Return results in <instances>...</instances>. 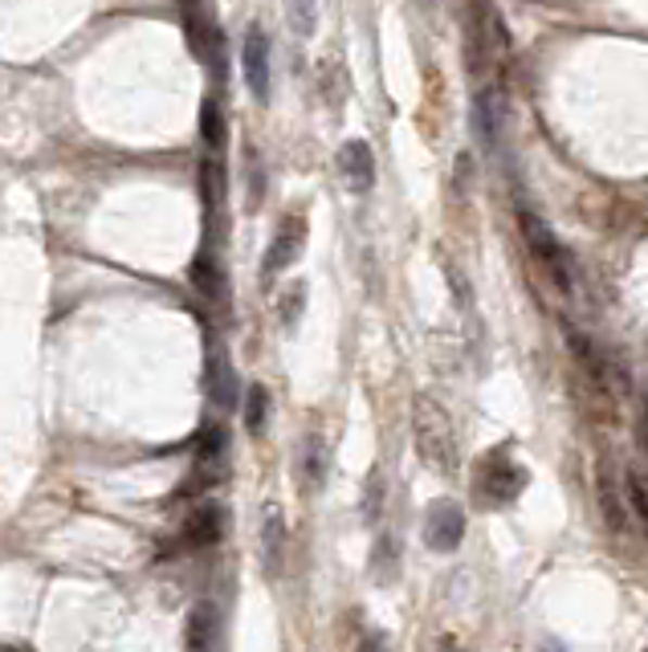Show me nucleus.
<instances>
[{
    "instance_id": "nucleus-2",
    "label": "nucleus",
    "mask_w": 648,
    "mask_h": 652,
    "mask_svg": "<svg viewBox=\"0 0 648 652\" xmlns=\"http://www.w3.org/2000/svg\"><path fill=\"white\" fill-rule=\"evenodd\" d=\"M526 469L514 461L510 445H498L490 449L485 457H478L473 465V498L482 506H510L526 489Z\"/></svg>"
},
{
    "instance_id": "nucleus-17",
    "label": "nucleus",
    "mask_w": 648,
    "mask_h": 652,
    "mask_svg": "<svg viewBox=\"0 0 648 652\" xmlns=\"http://www.w3.org/2000/svg\"><path fill=\"white\" fill-rule=\"evenodd\" d=\"M596 494H599V514L608 522V530H624V498H620V489L612 485L603 465L596 469Z\"/></svg>"
},
{
    "instance_id": "nucleus-24",
    "label": "nucleus",
    "mask_w": 648,
    "mask_h": 652,
    "mask_svg": "<svg viewBox=\"0 0 648 652\" xmlns=\"http://www.w3.org/2000/svg\"><path fill=\"white\" fill-rule=\"evenodd\" d=\"M302 306H306V282H290L282 290V298H278V315H282L285 327H294V322H298Z\"/></svg>"
},
{
    "instance_id": "nucleus-8",
    "label": "nucleus",
    "mask_w": 648,
    "mask_h": 652,
    "mask_svg": "<svg viewBox=\"0 0 648 652\" xmlns=\"http://www.w3.org/2000/svg\"><path fill=\"white\" fill-rule=\"evenodd\" d=\"M302 245H306V220L285 217L282 225H278L274 241H269V253H266V261H262V273H266V278H274V273L290 269L294 261H298Z\"/></svg>"
},
{
    "instance_id": "nucleus-26",
    "label": "nucleus",
    "mask_w": 648,
    "mask_h": 652,
    "mask_svg": "<svg viewBox=\"0 0 648 652\" xmlns=\"http://www.w3.org/2000/svg\"><path fill=\"white\" fill-rule=\"evenodd\" d=\"M355 652H392V644H387V636L371 632V636H364V640H359V649H355Z\"/></svg>"
},
{
    "instance_id": "nucleus-6",
    "label": "nucleus",
    "mask_w": 648,
    "mask_h": 652,
    "mask_svg": "<svg viewBox=\"0 0 648 652\" xmlns=\"http://www.w3.org/2000/svg\"><path fill=\"white\" fill-rule=\"evenodd\" d=\"M461 538H466V510L453 498H436L424 510V547L436 554H449L461 547Z\"/></svg>"
},
{
    "instance_id": "nucleus-12",
    "label": "nucleus",
    "mask_w": 648,
    "mask_h": 652,
    "mask_svg": "<svg viewBox=\"0 0 648 652\" xmlns=\"http://www.w3.org/2000/svg\"><path fill=\"white\" fill-rule=\"evenodd\" d=\"M339 171H343L351 192H359V196L376 184V155H371L364 139H351V143L339 148Z\"/></svg>"
},
{
    "instance_id": "nucleus-11",
    "label": "nucleus",
    "mask_w": 648,
    "mask_h": 652,
    "mask_svg": "<svg viewBox=\"0 0 648 652\" xmlns=\"http://www.w3.org/2000/svg\"><path fill=\"white\" fill-rule=\"evenodd\" d=\"M567 347H571V355H575V363H580L583 375L592 380V387L608 396V392H612V363H608V355L599 351L587 335L571 331V327H567Z\"/></svg>"
},
{
    "instance_id": "nucleus-13",
    "label": "nucleus",
    "mask_w": 648,
    "mask_h": 652,
    "mask_svg": "<svg viewBox=\"0 0 648 652\" xmlns=\"http://www.w3.org/2000/svg\"><path fill=\"white\" fill-rule=\"evenodd\" d=\"M192 285L204 294L208 306H216L220 315H229V285H225V273H220L216 253L208 250V245H204V250L196 253V261H192Z\"/></svg>"
},
{
    "instance_id": "nucleus-27",
    "label": "nucleus",
    "mask_w": 648,
    "mask_h": 652,
    "mask_svg": "<svg viewBox=\"0 0 648 652\" xmlns=\"http://www.w3.org/2000/svg\"><path fill=\"white\" fill-rule=\"evenodd\" d=\"M436 652H466V649H461L457 640H441V649H436Z\"/></svg>"
},
{
    "instance_id": "nucleus-7",
    "label": "nucleus",
    "mask_w": 648,
    "mask_h": 652,
    "mask_svg": "<svg viewBox=\"0 0 648 652\" xmlns=\"http://www.w3.org/2000/svg\"><path fill=\"white\" fill-rule=\"evenodd\" d=\"M204 392H208L213 408H220V412H233L237 408V371L220 343H213L208 359H204Z\"/></svg>"
},
{
    "instance_id": "nucleus-19",
    "label": "nucleus",
    "mask_w": 648,
    "mask_h": 652,
    "mask_svg": "<svg viewBox=\"0 0 648 652\" xmlns=\"http://www.w3.org/2000/svg\"><path fill=\"white\" fill-rule=\"evenodd\" d=\"M200 139H204V151L208 155H225V118H220V106L213 99L200 106Z\"/></svg>"
},
{
    "instance_id": "nucleus-4",
    "label": "nucleus",
    "mask_w": 648,
    "mask_h": 652,
    "mask_svg": "<svg viewBox=\"0 0 648 652\" xmlns=\"http://www.w3.org/2000/svg\"><path fill=\"white\" fill-rule=\"evenodd\" d=\"M225 530H229V510H225V502L204 498V502L192 506V514L183 519L180 547L183 551H208V547H216V542L225 538Z\"/></svg>"
},
{
    "instance_id": "nucleus-18",
    "label": "nucleus",
    "mask_w": 648,
    "mask_h": 652,
    "mask_svg": "<svg viewBox=\"0 0 648 652\" xmlns=\"http://www.w3.org/2000/svg\"><path fill=\"white\" fill-rule=\"evenodd\" d=\"M200 196L208 208H220V201H225V159L220 155L200 159Z\"/></svg>"
},
{
    "instance_id": "nucleus-22",
    "label": "nucleus",
    "mask_w": 648,
    "mask_h": 652,
    "mask_svg": "<svg viewBox=\"0 0 648 652\" xmlns=\"http://www.w3.org/2000/svg\"><path fill=\"white\" fill-rule=\"evenodd\" d=\"M266 420H269V392L262 384H253L245 392V429L253 436H262L266 433Z\"/></svg>"
},
{
    "instance_id": "nucleus-10",
    "label": "nucleus",
    "mask_w": 648,
    "mask_h": 652,
    "mask_svg": "<svg viewBox=\"0 0 648 652\" xmlns=\"http://www.w3.org/2000/svg\"><path fill=\"white\" fill-rule=\"evenodd\" d=\"M501 123H506V99H501L498 86H485L478 102H473V131H478L485 151H498Z\"/></svg>"
},
{
    "instance_id": "nucleus-5",
    "label": "nucleus",
    "mask_w": 648,
    "mask_h": 652,
    "mask_svg": "<svg viewBox=\"0 0 648 652\" xmlns=\"http://www.w3.org/2000/svg\"><path fill=\"white\" fill-rule=\"evenodd\" d=\"M518 225H522V236H526L531 253L543 261V269H547L550 278H555V285H559V290H571V269H567V253L563 245H559V236L550 233L534 213H526V208L518 213Z\"/></svg>"
},
{
    "instance_id": "nucleus-14",
    "label": "nucleus",
    "mask_w": 648,
    "mask_h": 652,
    "mask_svg": "<svg viewBox=\"0 0 648 652\" xmlns=\"http://www.w3.org/2000/svg\"><path fill=\"white\" fill-rule=\"evenodd\" d=\"M262 567L269 579H278L285 567V519L278 506H266L262 514Z\"/></svg>"
},
{
    "instance_id": "nucleus-1",
    "label": "nucleus",
    "mask_w": 648,
    "mask_h": 652,
    "mask_svg": "<svg viewBox=\"0 0 648 652\" xmlns=\"http://www.w3.org/2000/svg\"><path fill=\"white\" fill-rule=\"evenodd\" d=\"M412 436H416V452L420 461L432 469V473H445L453 477L457 473V433H453V420L441 404L432 396H416L412 400Z\"/></svg>"
},
{
    "instance_id": "nucleus-21",
    "label": "nucleus",
    "mask_w": 648,
    "mask_h": 652,
    "mask_svg": "<svg viewBox=\"0 0 648 652\" xmlns=\"http://www.w3.org/2000/svg\"><path fill=\"white\" fill-rule=\"evenodd\" d=\"M371 575H376V584H396L399 575V547L392 535H383L376 542V551H371Z\"/></svg>"
},
{
    "instance_id": "nucleus-20",
    "label": "nucleus",
    "mask_w": 648,
    "mask_h": 652,
    "mask_svg": "<svg viewBox=\"0 0 648 652\" xmlns=\"http://www.w3.org/2000/svg\"><path fill=\"white\" fill-rule=\"evenodd\" d=\"M624 502H628L632 519L640 522V530L648 535V477L640 469H628V473H624Z\"/></svg>"
},
{
    "instance_id": "nucleus-23",
    "label": "nucleus",
    "mask_w": 648,
    "mask_h": 652,
    "mask_svg": "<svg viewBox=\"0 0 648 652\" xmlns=\"http://www.w3.org/2000/svg\"><path fill=\"white\" fill-rule=\"evenodd\" d=\"M285 17L294 25V34L310 37L315 34V17H318V0H282Z\"/></svg>"
},
{
    "instance_id": "nucleus-15",
    "label": "nucleus",
    "mask_w": 648,
    "mask_h": 652,
    "mask_svg": "<svg viewBox=\"0 0 648 652\" xmlns=\"http://www.w3.org/2000/svg\"><path fill=\"white\" fill-rule=\"evenodd\" d=\"M216 632H220V612L216 603H196L192 616H188V628H183V649L188 652H213Z\"/></svg>"
},
{
    "instance_id": "nucleus-9",
    "label": "nucleus",
    "mask_w": 648,
    "mask_h": 652,
    "mask_svg": "<svg viewBox=\"0 0 648 652\" xmlns=\"http://www.w3.org/2000/svg\"><path fill=\"white\" fill-rule=\"evenodd\" d=\"M241 69H245V82H250L253 99L266 102L269 99V37L253 25L245 34V46H241Z\"/></svg>"
},
{
    "instance_id": "nucleus-16",
    "label": "nucleus",
    "mask_w": 648,
    "mask_h": 652,
    "mask_svg": "<svg viewBox=\"0 0 648 652\" xmlns=\"http://www.w3.org/2000/svg\"><path fill=\"white\" fill-rule=\"evenodd\" d=\"M298 473L306 489H318V485H322V477H327V445H322V436H306V440H302Z\"/></svg>"
},
{
    "instance_id": "nucleus-3",
    "label": "nucleus",
    "mask_w": 648,
    "mask_h": 652,
    "mask_svg": "<svg viewBox=\"0 0 648 652\" xmlns=\"http://www.w3.org/2000/svg\"><path fill=\"white\" fill-rule=\"evenodd\" d=\"M229 477V433L220 424H204L196 440V469L188 477V489H213Z\"/></svg>"
},
{
    "instance_id": "nucleus-25",
    "label": "nucleus",
    "mask_w": 648,
    "mask_h": 652,
    "mask_svg": "<svg viewBox=\"0 0 648 652\" xmlns=\"http://www.w3.org/2000/svg\"><path fill=\"white\" fill-rule=\"evenodd\" d=\"M636 445H640V452L648 457V392H645V400H640V417H636Z\"/></svg>"
}]
</instances>
